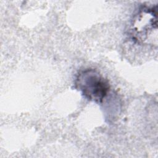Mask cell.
<instances>
[{
  "label": "cell",
  "mask_w": 158,
  "mask_h": 158,
  "mask_svg": "<svg viewBox=\"0 0 158 158\" xmlns=\"http://www.w3.org/2000/svg\"><path fill=\"white\" fill-rule=\"evenodd\" d=\"M75 85L86 98L98 103L102 102L110 89L108 81L94 69L80 72L76 78Z\"/></svg>",
  "instance_id": "1"
},
{
  "label": "cell",
  "mask_w": 158,
  "mask_h": 158,
  "mask_svg": "<svg viewBox=\"0 0 158 158\" xmlns=\"http://www.w3.org/2000/svg\"><path fill=\"white\" fill-rule=\"evenodd\" d=\"M157 6L144 7L135 17L131 28L133 38L141 43L157 44Z\"/></svg>",
  "instance_id": "2"
}]
</instances>
